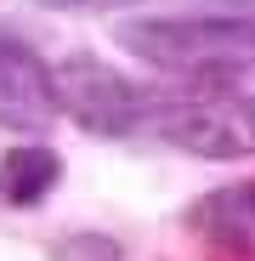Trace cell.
<instances>
[{
    "label": "cell",
    "mask_w": 255,
    "mask_h": 261,
    "mask_svg": "<svg viewBox=\"0 0 255 261\" xmlns=\"http://www.w3.org/2000/svg\"><path fill=\"white\" fill-rule=\"evenodd\" d=\"M119 51L182 80H233L255 68V17H131L114 29Z\"/></svg>",
    "instance_id": "obj_1"
},
{
    "label": "cell",
    "mask_w": 255,
    "mask_h": 261,
    "mask_svg": "<svg viewBox=\"0 0 255 261\" xmlns=\"http://www.w3.org/2000/svg\"><path fill=\"white\" fill-rule=\"evenodd\" d=\"M159 142L193 159H255V97L249 91H204L170 97L153 108Z\"/></svg>",
    "instance_id": "obj_2"
},
{
    "label": "cell",
    "mask_w": 255,
    "mask_h": 261,
    "mask_svg": "<svg viewBox=\"0 0 255 261\" xmlns=\"http://www.w3.org/2000/svg\"><path fill=\"white\" fill-rule=\"evenodd\" d=\"M57 97H63V114L91 137H131L159 108L136 80H125L119 68H108L91 51H79L57 68Z\"/></svg>",
    "instance_id": "obj_3"
},
{
    "label": "cell",
    "mask_w": 255,
    "mask_h": 261,
    "mask_svg": "<svg viewBox=\"0 0 255 261\" xmlns=\"http://www.w3.org/2000/svg\"><path fill=\"white\" fill-rule=\"evenodd\" d=\"M57 114V68H46V57L23 34L0 23V130H46Z\"/></svg>",
    "instance_id": "obj_4"
},
{
    "label": "cell",
    "mask_w": 255,
    "mask_h": 261,
    "mask_svg": "<svg viewBox=\"0 0 255 261\" xmlns=\"http://www.w3.org/2000/svg\"><path fill=\"white\" fill-rule=\"evenodd\" d=\"M193 227L233 255H255V176L221 182L204 199H193Z\"/></svg>",
    "instance_id": "obj_5"
},
{
    "label": "cell",
    "mask_w": 255,
    "mask_h": 261,
    "mask_svg": "<svg viewBox=\"0 0 255 261\" xmlns=\"http://www.w3.org/2000/svg\"><path fill=\"white\" fill-rule=\"evenodd\" d=\"M57 182H63V159H57V148H46V142H34V148H12L6 159H0V199L17 204V210L40 204Z\"/></svg>",
    "instance_id": "obj_6"
},
{
    "label": "cell",
    "mask_w": 255,
    "mask_h": 261,
    "mask_svg": "<svg viewBox=\"0 0 255 261\" xmlns=\"http://www.w3.org/2000/svg\"><path fill=\"white\" fill-rule=\"evenodd\" d=\"M51 261H125V250L108 233H74V239H63L51 250Z\"/></svg>",
    "instance_id": "obj_7"
},
{
    "label": "cell",
    "mask_w": 255,
    "mask_h": 261,
    "mask_svg": "<svg viewBox=\"0 0 255 261\" xmlns=\"http://www.w3.org/2000/svg\"><path fill=\"white\" fill-rule=\"evenodd\" d=\"M46 12H119V6H136V0H34Z\"/></svg>",
    "instance_id": "obj_8"
}]
</instances>
